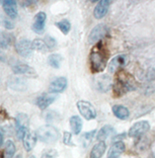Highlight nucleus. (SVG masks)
<instances>
[{
	"mask_svg": "<svg viewBox=\"0 0 155 158\" xmlns=\"http://www.w3.org/2000/svg\"><path fill=\"white\" fill-rule=\"evenodd\" d=\"M113 89L115 96L121 97L128 91L134 90L136 89V82H134V79L132 76H129L126 72L122 71L119 72V75L114 84Z\"/></svg>",
	"mask_w": 155,
	"mask_h": 158,
	"instance_id": "1",
	"label": "nucleus"
},
{
	"mask_svg": "<svg viewBox=\"0 0 155 158\" xmlns=\"http://www.w3.org/2000/svg\"><path fill=\"white\" fill-rule=\"evenodd\" d=\"M106 54H105L104 49L102 48L101 44H99L92 49L91 53H90V66H91V70L95 73L101 72L106 67Z\"/></svg>",
	"mask_w": 155,
	"mask_h": 158,
	"instance_id": "2",
	"label": "nucleus"
},
{
	"mask_svg": "<svg viewBox=\"0 0 155 158\" xmlns=\"http://www.w3.org/2000/svg\"><path fill=\"white\" fill-rule=\"evenodd\" d=\"M37 136L40 140L44 143H54L59 138V132L52 126H43L37 131Z\"/></svg>",
	"mask_w": 155,
	"mask_h": 158,
	"instance_id": "3",
	"label": "nucleus"
},
{
	"mask_svg": "<svg viewBox=\"0 0 155 158\" xmlns=\"http://www.w3.org/2000/svg\"><path fill=\"white\" fill-rule=\"evenodd\" d=\"M77 109L79 113L83 116L84 118H86L87 121L94 120L97 116L96 110H95L94 106L91 103L87 101H78L77 102Z\"/></svg>",
	"mask_w": 155,
	"mask_h": 158,
	"instance_id": "4",
	"label": "nucleus"
},
{
	"mask_svg": "<svg viewBox=\"0 0 155 158\" xmlns=\"http://www.w3.org/2000/svg\"><path fill=\"white\" fill-rule=\"evenodd\" d=\"M16 52L23 57H29L33 53V42L27 39H21L16 43Z\"/></svg>",
	"mask_w": 155,
	"mask_h": 158,
	"instance_id": "5",
	"label": "nucleus"
},
{
	"mask_svg": "<svg viewBox=\"0 0 155 158\" xmlns=\"http://www.w3.org/2000/svg\"><path fill=\"white\" fill-rule=\"evenodd\" d=\"M149 128H150V125L147 121H139L129 128L128 135L131 137H139L146 133Z\"/></svg>",
	"mask_w": 155,
	"mask_h": 158,
	"instance_id": "6",
	"label": "nucleus"
},
{
	"mask_svg": "<svg viewBox=\"0 0 155 158\" xmlns=\"http://www.w3.org/2000/svg\"><path fill=\"white\" fill-rule=\"evenodd\" d=\"M106 34H107V27L102 24L98 25V26L95 27L91 31V33H90L89 38H88L89 43L90 44L98 43L106 36Z\"/></svg>",
	"mask_w": 155,
	"mask_h": 158,
	"instance_id": "7",
	"label": "nucleus"
},
{
	"mask_svg": "<svg viewBox=\"0 0 155 158\" xmlns=\"http://www.w3.org/2000/svg\"><path fill=\"white\" fill-rule=\"evenodd\" d=\"M46 21H47V14L44 12H39L34 19L33 23V31L38 34H42L44 26H46Z\"/></svg>",
	"mask_w": 155,
	"mask_h": 158,
	"instance_id": "8",
	"label": "nucleus"
},
{
	"mask_svg": "<svg viewBox=\"0 0 155 158\" xmlns=\"http://www.w3.org/2000/svg\"><path fill=\"white\" fill-rule=\"evenodd\" d=\"M67 87V80L65 77L56 78L49 84V91L52 93H61Z\"/></svg>",
	"mask_w": 155,
	"mask_h": 158,
	"instance_id": "9",
	"label": "nucleus"
},
{
	"mask_svg": "<svg viewBox=\"0 0 155 158\" xmlns=\"http://www.w3.org/2000/svg\"><path fill=\"white\" fill-rule=\"evenodd\" d=\"M3 9L4 12L10 18H16L18 15V8L16 0H3Z\"/></svg>",
	"mask_w": 155,
	"mask_h": 158,
	"instance_id": "10",
	"label": "nucleus"
},
{
	"mask_svg": "<svg viewBox=\"0 0 155 158\" xmlns=\"http://www.w3.org/2000/svg\"><path fill=\"white\" fill-rule=\"evenodd\" d=\"M110 7V0H100L94 9V16L96 19H102L106 16Z\"/></svg>",
	"mask_w": 155,
	"mask_h": 158,
	"instance_id": "11",
	"label": "nucleus"
},
{
	"mask_svg": "<svg viewBox=\"0 0 155 158\" xmlns=\"http://www.w3.org/2000/svg\"><path fill=\"white\" fill-rule=\"evenodd\" d=\"M28 131V118L25 115H19L17 118V135L23 139L24 135Z\"/></svg>",
	"mask_w": 155,
	"mask_h": 158,
	"instance_id": "12",
	"label": "nucleus"
},
{
	"mask_svg": "<svg viewBox=\"0 0 155 158\" xmlns=\"http://www.w3.org/2000/svg\"><path fill=\"white\" fill-rule=\"evenodd\" d=\"M56 99L57 96L53 94H43L37 99V105L41 110H44L56 101Z\"/></svg>",
	"mask_w": 155,
	"mask_h": 158,
	"instance_id": "13",
	"label": "nucleus"
},
{
	"mask_svg": "<svg viewBox=\"0 0 155 158\" xmlns=\"http://www.w3.org/2000/svg\"><path fill=\"white\" fill-rule=\"evenodd\" d=\"M37 133L35 132H32V131H27L26 135H24L23 137V144H24V147L25 149L27 151H31L33 148L36 145V142H37Z\"/></svg>",
	"mask_w": 155,
	"mask_h": 158,
	"instance_id": "14",
	"label": "nucleus"
},
{
	"mask_svg": "<svg viewBox=\"0 0 155 158\" xmlns=\"http://www.w3.org/2000/svg\"><path fill=\"white\" fill-rule=\"evenodd\" d=\"M126 62H127V56H124V54L114 57L109 64V71L111 73L117 72L119 68L126 64Z\"/></svg>",
	"mask_w": 155,
	"mask_h": 158,
	"instance_id": "15",
	"label": "nucleus"
},
{
	"mask_svg": "<svg viewBox=\"0 0 155 158\" xmlns=\"http://www.w3.org/2000/svg\"><path fill=\"white\" fill-rule=\"evenodd\" d=\"M106 148H107V145H106V143H105V141H99L91 149L90 158H101L104 155L105 151H106Z\"/></svg>",
	"mask_w": 155,
	"mask_h": 158,
	"instance_id": "16",
	"label": "nucleus"
},
{
	"mask_svg": "<svg viewBox=\"0 0 155 158\" xmlns=\"http://www.w3.org/2000/svg\"><path fill=\"white\" fill-rule=\"evenodd\" d=\"M112 111L114 113V115L118 118H119V120H127L129 117L128 109L123 105H115L112 108Z\"/></svg>",
	"mask_w": 155,
	"mask_h": 158,
	"instance_id": "17",
	"label": "nucleus"
},
{
	"mask_svg": "<svg viewBox=\"0 0 155 158\" xmlns=\"http://www.w3.org/2000/svg\"><path fill=\"white\" fill-rule=\"evenodd\" d=\"M124 149H126L124 143L123 141H117L111 146V148H110L108 156L109 157H119V155L122 154V153L124 151Z\"/></svg>",
	"mask_w": 155,
	"mask_h": 158,
	"instance_id": "18",
	"label": "nucleus"
},
{
	"mask_svg": "<svg viewBox=\"0 0 155 158\" xmlns=\"http://www.w3.org/2000/svg\"><path fill=\"white\" fill-rule=\"evenodd\" d=\"M13 72L16 74H26V75H34L35 73V69L31 66L27 65V64H16L12 67Z\"/></svg>",
	"mask_w": 155,
	"mask_h": 158,
	"instance_id": "19",
	"label": "nucleus"
},
{
	"mask_svg": "<svg viewBox=\"0 0 155 158\" xmlns=\"http://www.w3.org/2000/svg\"><path fill=\"white\" fill-rule=\"evenodd\" d=\"M112 87V81L109 76H101L97 81V89L101 92H107Z\"/></svg>",
	"mask_w": 155,
	"mask_h": 158,
	"instance_id": "20",
	"label": "nucleus"
},
{
	"mask_svg": "<svg viewBox=\"0 0 155 158\" xmlns=\"http://www.w3.org/2000/svg\"><path fill=\"white\" fill-rule=\"evenodd\" d=\"M114 127H111V126H105L103 127L101 130L99 131L98 135H97V139L99 141H105L107 139V138L112 135L114 133Z\"/></svg>",
	"mask_w": 155,
	"mask_h": 158,
	"instance_id": "21",
	"label": "nucleus"
},
{
	"mask_svg": "<svg viewBox=\"0 0 155 158\" xmlns=\"http://www.w3.org/2000/svg\"><path fill=\"white\" fill-rule=\"evenodd\" d=\"M70 127L72 128V131L73 133H75V135H79L80 131L82 130V121L81 118H80L78 116H73L70 118Z\"/></svg>",
	"mask_w": 155,
	"mask_h": 158,
	"instance_id": "22",
	"label": "nucleus"
},
{
	"mask_svg": "<svg viewBox=\"0 0 155 158\" xmlns=\"http://www.w3.org/2000/svg\"><path fill=\"white\" fill-rule=\"evenodd\" d=\"M4 152H5V156L6 158H12L16 152V147L12 140H7L5 143V148H4Z\"/></svg>",
	"mask_w": 155,
	"mask_h": 158,
	"instance_id": "23",
	"label": "nucleus"
},
{
	"mask_svg": "<svg viewBox=\"0 0 155 158\" xmlns=\"http://www.w3.org/2000/svg\"><path fill=\"white\" fill-rule=\"evenodd\" d=\"M61 60H62V57L59 56V54H57V53L51 54V56H48V64L53 68H59Z\"/></svg>",
	"mask_w": 155,
	"mask_h": 158,
	"instance_id": "24",
	"label": "nucleus"
},
{
	"mask_svg": "<svg viewBox=\"0 0 155 158\" xmlns=\"http://www.w3.org/2000/svg\"><path fill=\"white\" fill-rule=\"evenodd\" d=\"M33 48L34 49H37L39 52H46L48 51V48L47 46L46 42L44 40L41 39H36L33 41Z\"/></svg>",
	"mask_w": 155,
	"mask_h": 158,
	"instance_id": "25",
	"label": "nucleus"
},
{
	"mask_svg": "<svg viewBox=\"0 0 155 158\" xmlns=\"http://www.w3.org/2000/svg\"><path fill=\"white\" fill-rule=\"evenodd\" d=\"M56 26L61 30V31L62 32V34H64V35H67L71 29L70 22L67 21V20H61V21L57 22Z\"/></svg>",
	"mask_w": 155,
	"mask_h": 158,
	"instance_id": "26",
	"label": "nucleus"
},
{
	"mask_svg": "<svg viewBox=\"0 0 155 158\" xmlns=\"http://www.w3.org/2000/svg\"><path fill=\"white\" fill-rule=\"evenodd\" d=\"M11 44V36L8 34H0V48H7Z\"/></svg>",
	"mask_w": 155,
	"mask_h": 158,
	"instance_id": "27",
	"label": "nucleus"
},
{
	"mask_svg": "<svg viewBox=\"0 0 155 158\" xmlns=\"http://www.w3.org/2000/svg\"><path fill=\"white\" fill-rule=\"evenodd\" d=\"M57 155H58V153L56 149H48V150L44 151L41 158H57Z\"/></svg>",
	"mask_w": 155,
	"mask_h": 158,
	"instance_id": "28",
	"label": "nucleus"
},
{
	"mask_svg": "<svg viewBox=\"0 0 155 158\" xmlns=\"http://www.w3.org/2000/svg\"><path fill=\"white\" fill-rule=\"evenodd\" d=\"M44 42H46L47 44V46L48 48V49H51V48H53L54 47H56V44H57V42H56V40H54L53 38L52 37H46V39H44Z\"/></svg>",
	"mask_w": 155,
	"mask_h": 158,
	"instance_id": "29",
	"label": "nucleus"
},
{
	"mask_svg": "<svg viewBox=\"0 0 155 158\" xmlns=\"http://www.w3.org/2000/svg\"><path fill=\"white\" fill-rule=\"evenodd\" d=\"M146 78L149 79V80L155 78V64H152V65L148 68L147 73H146Z\"/></svg>",
	"mask_w": 155,
	"mask_h": 158,
	"instance_id": "30",
	"label": "nucleus"
},
{
	"mask_svg": "<svg viewBox=\"0 0 155 158\" xmlns=\"http://www.w3.org/2000/svg\"><path fill=\"white\" fill-rule=\"evenodd\" d=\"M63 142L64 144H67V145H71V133L65 131L63 135Z\"/></svg>",
	"mask_w": 155,
	"mask_h": 158,
	"instance_id": "31",
	"label": "nucleus"
},
{
	"mask_svg": "<svg viewBox=\"0 0 155 158\" xmlns=\"http://www.w3.org/2000/svg\"><path fill=\"white\" fill-rule=\"evenodd\" d=\"M4 27L8 30H12L14 28V24L9 20H4Z\"/></svg>",
	"mask_w": 155,
	"mask_h": 158,
	"instance_id": "32",
	"label": "nucleus"
},
{
	"mask_svg": "<svg viewBox=\"0 0 155 158\" xmlns=\"http://www.w3.org/2000/svg\"><path fill=\"white\" fill-rule=\"evenodd\" d=\"M95 132H96V131H90V132H86L84 135V137L86 138L87 140H91L92 139V136H94V135H95Z\"/></svg>",
	"mask_w": 155,
	"mask_h": 158,
	"instance_id": "33",
	"label": "nucleus"
},
{
	"mask_svg": "<svg viewBox=\"0 0 155 158\" xmlns=\"http://www.w3.org/2000/svg\"><path fill=\"white\" fill-rule=\"evenodd\" d=\"M2 141H3V136L1 135V132H0V145L2 144Z\"/></svg>",
	"mask_w": 155,
	"mask_h": 158,
	"instance_id": "34",
	"label": "nucleus"
},
{
	"mask_svg": "<svg viewBox=\"0 0 155 158\" xmlns=\"http://www.w3.org/2000/svg\"><path fill=\"white\" fill-rule=\"evenodd\" d=\"M92 2H96V1H98V0H91Z\"/></svg>",
	"mask_w": 155,
	"mask_h": 158,
	"instance_id": "35",
	"label": "nucleus"
},
{
	"mask_svg": "<svg viewBox=\"0 0 155 158\" xmlns=\"http://www.w3.org/2000/svg\"><path fill=\"white\" fill-rule=\"evenodd\" d=\"M1 3H3V0H0V4H1Z\"/></svg>",
	"mask_w": 155,
	"mask_h": 158,
	"instance_id": "36",
	"label": "nucleus"
},
{
	"mask_svg": "<svg viewBox=\"0 0 155 158\" xmlns=\"http://www.w3.org/2000/svg\"><path fill=\"white\" fill-rule=\"evenodd\" d=\"M0 158H3V155L2 154H0Z\"/></svg>",
	"mask_w": 155,
	"mask_h": 158,
	"instance_id": "37",
	"label": "nucleus"
},
{
	"mask_svg": "<svg viewBox=\"0 0 155 158\" xmlns=\"http://www.w3.org/2000/svg\"><path fill=\"white\" fill-rule=\"evenodd\" d=\"M108 158H119V157H108Z\"/></svg>",
	"mask_w": 155,
	"mask_h": 158,
	"instance_id": "38",
	"label": "nucleus"
},
{
	"mask_svg": "<svg viewBox=\"0 0 155 158\" xmlns=\"http://www.w3.org/2000/svg\"><path fill=\"white\" fill-rule=\"evenodd\" d=\"M30 158H35V157H34V156H31V157H30Z\"/></svg>",
	"mask_w": 155,
	"mask_h": 158,
	"instance_id": "39",
	"label": "nucleus"
}]
</instances>
